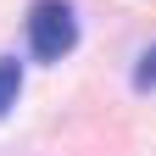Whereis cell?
<instances>
[{
  "label": "cell",
  "mask_w": 156,
  "mask_h": 156,
  "mask_svg": "<svg viewBox=\"0 0 156 156\" xmlns=\"http://www.w3.org/2000/svg\"><path fill=\"white\" fill-rule=\"evenodd\" d=\"M78 45V17L67 0H39L28 11V50L39 62H62V56Z\"/></svg>",
  "instance_id": "cell-1"
},
{
  "label": "cell",
  "mask_w": 156,
  "mask_h": 156,
  "mask_svg": "<svg viewBox=\"0 0 156 156\" xmlns=\"http://www.w3.org/2000/svg\"><path fill=\"white\" fill-rule=\"evenodd\" d=\"M17 84H23V67H17L11 56H0V117L17 106Z\"/></svg>",
  "instance_id": "cell-2"
},
{
  "label": "cell",
  "mask_w": 156,
  "mask_h": 156,
  "mask_svg": "<svg viewBox=\"0 0 156 156\" xmlns=\"http://www.w3.org/2000/svg\"><path fill=\"white\" fill-rule=\"evenodd\" d=\"M134 89H156V45L140 56V67H134Z\"/></svg>",
  "instance_id": "cell-3"
}]
</instances>
